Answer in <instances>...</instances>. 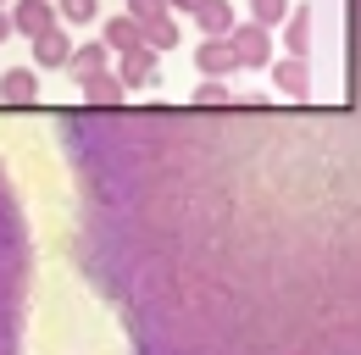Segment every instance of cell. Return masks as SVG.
<instances>
[{
	"label": "cell",
	"instance_id": "cell-4",
	"mask_svg": "<svg viewBox=\"0 0 361 355\" xmlns=\"http://www.w3.org/2000/svg\"><path fill=\"white\" fill-rule=\"evenodd\" d=\"M312 28H317V6L306 0V6H295V11H289V23H283V50H289L295 61H312V50H317Z\"/></svg>",
	"mask_w": 361,
	"mask_h": 355
},
{
	"label": "cell",
	"instance_id": "cell-13",
	"mask_svg": "<svg viewBox=\"0 0 361 355\" xmlns=\"http://www.w3.org/2000/svg\"><path fill=\"white\" fill-rule=\"evenodd\" d=\"M106 56H111V44H106V39L78 44V56H73V73H78V78H90V73H106Z\"/></svg>",
	"mask_w": 361,
	"mask_h": 355
},
{
	"label": "cell",
	"instance_id": "cell-17",
	"mask_svg": "<svg viewBox=\"0 0 361 355\" xmlns=\"http://www.w3.org/2000/svg\"><path fill=\"white\" fill-rule=\"evenodd\" d=\"M167 6H173V11H195V17H200V11L212 6V0H167Z\"/></svg>",
	"mask_w": 361,
	"mask_h": 355
},
{
	"label": "cell",
	"instance_id": "cell-8",
	"mask_svg": "<svg viewBox=\"0 0 361 355\" xmlns=\"http://www.w3.org/2000/svg\"><path fill=\"white\" fill-rule=\"evenodd\" d=\"M78 44L67 39V28H50L45 39H34V67H73Z\"/></svg>",
	"mask_w": 361,
	"mask_h": 355
},
{
	"label": "cell",
	"instance_id": "cell-5",
	"mask_svg": "<svg viewBox=\"0 0 361 355\" xmlns=\"http://www.w3.org/2000/svg\"><path fill=\"white\" fill-rule=\"evenodd\" d=\"M11 23H17V34L45 39L50 28H61V11H56L50 0H17V6H11Z\"/></svg>",
	"mask_w": 361,
	"mask_h": 355
},
{
	"label": "cell",
	"instance_id": "cell-15",
	"mask_svg": "<svg viewBox=\"0 0 361 355\" xmlns=\"http://www.w3.org/2000/svg\"><path fill=\"white\" fill-rule=\"evenodd\" d=\"M250 23H262V28L289 23V0H250Z\"/></svg>",
	"mask_w": 361,
	"mask_h": 355
},
{
	"label": "cell",
	"instance_id": "cell-10",
	"mask_svg": "<svg viewBox=\"0 0 361 355\" xmlns=\"http://www.w3.org/2000/svg\"><path fill=\"white\" fill-rule=\"evenodd\" d=\"M139 34H145V44H150V50H173V39H178V23H173V17L156 6V11H145V17H139Z\"/></svg>",
	"mask_w": 361,
	"mask_h": 355
},
{
	"label": "cell",
	"instance_id": "cell-6",
	"mask_svg": "<svg viewBox=\"0 0 361 355\" xmlns=\"http://www.w3.org/2000/svg\"><path fill=\"white\" fill-rule=\"evenodd\" d=\"M34 100H39V67L0 73V106H34Z\"/></svg>",
	"mask_w": 361,
	"mask_h": 355
},
{
	"label": "cell",
	"instance_id": "cell-3",
	"mask_svg": "<svg viewBox=\"0 0 361 355\" xmlns=\"http://www.w3.org/2000/svg\"><path fill=\"white\" fill-rule=\"evenodd\" d=\"M228 39H233L239 67H267L272 61V28H262V23H239Z\"/></svg>",
	"mask_w": 361,
	"mask_h": 355
},
{
	"label": "cell",
	"instance_id": "cell-11",
	"mask_svg": "<svg viewBox=\"0 0 361 355\" xmlns=\"http://www.w3.org/2000/svg\"><path fill=\"white\" fill-rule=\"evenodd\" d=\"M200 67H206L212 78H228V73H239L233 39H206V44H200Z\"/></svg>",
	"mask_w": 361,
	"mask_h": 355
},
{
	"label": "cell",
	"instance_id": "cell-9",
	"mask_svg": "<svg viewBox=\"0 0 361 355\" xmlns=\"http://www.w3.org/2000/svg\"><path fill=\"white\" fill-rule=\"evenodd\" d=\"M100 39L111 44L117 56H134V50H145V34H139V17H106Z\"/></svg>",
	"mask_w": 361,
	"mask_h": 355
},
{
	"label": "cell",
	"instance_id": "cell-18",
	"mask_svg": "<svg viewBox=\"0 0 361 355\" xmlns=\"http://www.w3.org/2000/svg\"><path fill=\"white\" fill-rule=\"evenodd\" d=\"M156 6H167V0H128V17H145V11H156Z\"/></svg>",
	"mask_w": 361,
	"mask_h": 355
},
{
	"label": "cell",
	"instance_id": "cell-1",
	"mask_svg": "<svg viewBox=\"0 0 361 355\" xmlns=\"http://www.w3.org/2000/svg\"><path fill=\"white\" fill-rule=\"evenodd\" d=\"M339 89L67 106L73 256L128 355H361V0H334Z\"/></svg>",
	"mask_w": 361,
	"mask_h": 355
},
{
	"label": "cell",
	"instance_id": "cell-7",
	"mask_svg": "<svg viewBox=\"0 0 361 355\" xmlns=\"http://www.w3.org/2000/svg\"><path fill=\"white\" fill-rule=\"evenodd\" d=\"M84 84V106L90 111H117L123 106V78L117 73H90V78H78Z\"/></svg>",
	"mask_w": 361,
	"mask_h": 355
},
{
	"label": "cell",
	"instance_id": "cell-16",
	"mask_svg": "<svg viewBox=\"0 0 361 355\" xmlns=\"http://www.w3.org/2000/svg\"><path fill=\"white\" fill-rule=\"evenodd\" d=\"M56 11H61V28L94 23V0H56Z\"/></svg>",
	"mask_w": 361,
	"mask_h": 355
},
{
	"label": "cell",
	"instance_id": "cell-2",
	"mask_svg": "<svg viewBox=\"0 0 361 355\" xmlns=\"http://www.w3.org/2000/svg\"><path fill=\"white\" fill-rule=\"evenodd\" d=\"M28 289H34V244L23 228V206L0 167V355H23L28 339Z\"/></svg>",
	"mask_w": 361,
	"mask_h": 355
},
{
	"label": "cell",
	"instance_id": "cell-19",
	"mask_svg": "<svg viewBox=\"0 0 361 355\" xmlns=\"http://www.w3.org/2000/svg\"><path fill=\"white\" fill-rule=\"evenodd\" d=\"M11 34H17V23H11V17H6V11H0V44L11 39Z\"/></svg>",
	"mask_w": 361,
	"mask_h": 355
},
{
	"label": "cell",
	"instance_id": "cell-14",
	"mask_svg": "<svg viewBox=\"0 0 361 355\" xmlns=\"http://www.w3.org/2000/svg\"><path fill=\"white\" fill-rule=\"evenodd\" d=\"M150 73H156V50H150V44L117 61V78H123V84H139V78H150Z\"/></svg>",
	"mask_w": 361,
	"mask_h": 355
},
{
	"label": "cell",
	"instance_id": "cell-12",
	"mask_svg": "<svg viewBox=\"0 0 361 355\" xmlns=\"http://www.w3.org/2000/svg\"><path fill=\"white\" fill-rule=\"evenodd\" d=\"M195 23H200V34H206V39H228V34L239 28V23H233V11H228V0H212Z\"/></svg>",
	"mask_w": 361,
	"mask_h": 355
}]
</instances>
